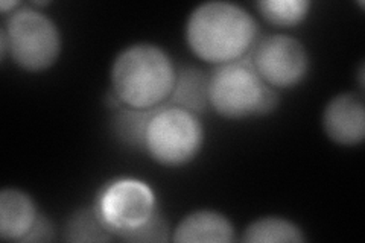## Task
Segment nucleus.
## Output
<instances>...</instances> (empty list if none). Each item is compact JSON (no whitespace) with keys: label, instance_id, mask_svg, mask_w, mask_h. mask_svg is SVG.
Returning <instances> with one entry per match:
<instances>
[{"label":"nucleus","instance_id":"nucleus-14","mask_svg":"<svg viewBox=\"0 0 365 243\" xmlns=\"http://www.w3.org/2000/svg\"><path fill=\"white\" fill-rule=\"evenodd\" d=\"M260 16L279 28H292L309 14V0H262L256 2Z\"/></svg>","mask_w":365,"mask_h":243},{"label":"nucleus","instance_id":"nucleus-4","mask_svg":"<svg viewBox=\"0 0 365 243\" xmlns=\"http://www.w3.org/2000/svg\"><path fill=\"white\" fill-rule=\"evenodd\" d=\"M204 143V128L197 114L162 103L146 130L145 150L157 163L178 167L198 155Z\"/></svg>","mask_w":365,"mask_h":243},{"label":"nucleus","instance_id":"nucleus-13","mask_svg":"<svg viewBox=\"0 0 365 243\" xmlns=\"http://www.w3.org/2000/svg\"><path fill=\"white\" fill-rule=\"evenodd\" d=\"M248 243H302L306 240L303 231L283 217H262L251 222L242 237Z\"/></svg>","mask_w":365,"mask_h":243},{"label":"nucleus","instance_id":"nucleus-9","mask_svg":"<svg viewBox=\"0 0 365 243\" xmlns=\"http://www.w3.org/2000/svg\"><path fill=\"white\" fill-rule=\"evenodd\" d=\"M174 242L228 243L235 240V227L228 219L212 210L187 214L174 229Z\"/></svg>","mask_w":365,"mask_h":243},{"label":"nucleus","instance_id":"nucleus-6","mask_svg":"<svg viewBox=\"0 0 365 243\" xmlns=\"http://www.w3.org/2000/svg\"><path fill=\"white\" fill-rule=\"evenodd\" d=\"M93 208L108 233L123 240L155 214L157 202L146 182L119 178L107 182L98 192Z\"/></svg>","mask_w":365,"mask_h":243},{"label":"nucleus","instance_id":"nucleus-18","mask_svg":"<svg viewBox=\"0 0 365 243\" xmlns=\"http://www.w3.org/2000/svg\"><path fill=\"white\" fill-rule=\"evenodd\" d=\"M20 2H16V0H13V2H8V0H2L0 2V11H2L4 14H13L14 11H17L20 8Z\"/></svg>","mask_w":365,"mask_h":243},{"label":"nucleus","instance_id":"nucleus-3","mask_svg":"<svg viewBox=\"0 0 365 243\" xmlns=\"http://www.w3.org/2000/svg\"><path fill=\"white\" fill-rule=\"evenodd\" d=\"M210 107L225 119L265 115L277 108V90L264 83L251 63L250 53L221 64L209 76Z\"/></svg>","mask_w":365,"mask_h":243},{"label":"nucleus","instance_id":"nucleus-17","mask_svg":"<svg viewBox=\"0 0 365 243\" xmlns=\"http://www.w3.org/2000/svg\"><path fill=\"white\" fill-rule=\"evenodd\" d=\"M55 239L53 224L48 217L38 214L36 224L32 225L29 233L21 239V242H51Z\"/></svg>","mask_w":365,"mask_h":243},{"label":"nucleus","instance_id":"nucleus-7","mask_svg":"<svg viewBox=\"0 0 365 243\" xmlns=\"http://www.w3.org/2000/svg\"><path fill=\"white\" fill-rule=\"evenodd\" d=\"M248 53L259 76L274 88L299 86L309 72L304 44L289 36L262 38Z\"/></svg>","mask_w":365,"mask_h":243},{"label":"nucleus","instance_id":"nucleus-16","mask_svg":"<svg viewBox=\"0 0 365 243\" xmlns=\"http://www.w3.org/2000/svg\"><path fill=\"white\" fill-rule=\"evenodd\" d=\"M125 242H168L169 227L166 219L157 210L155 214L139 229L133 231L131 234L123 239Z\"/></svg>","mask_w":365,"mask_h":243},{"label":"nucleus","instance_id":"nucleus-12","mask_svg":"<svg viewBox=\"0 0 365 243\" xmlns=\"http://www.w3.org/2000/svg\"><path fill=\"white\" fill-rule=\"evenodd\" d=\"M160 107V105H158ZM153 108H133L120 107L113 115L111 130L114 137L120 143L135 150H145L146 148V130L153 115L158 110Z\"/></svg>","mask_w":365,"mask_h":243},{"label":"nucleus","instance_id":"nucleus-15","mask_svg":"<svg viewBox=\"0 0 365 243\" xmlns=\"http://www.w3.org/2000/svg\"><path fill=\"white\" fill-rule=\"evenodd\" d=\"M66 234V239L72 242H96L113 239V236L99 221L95 208L76 212L67 224Z\"/></svg>","mask_w":365,"mask_h":243},{"label":"nucleus","instance_id":"nucleus-10","mask_svg":"<svg viewBox=\"0 0 365 243\" xmlns=\"http://www.w3.org/2000/svg\"><path fill=\"white\" fill-rule=\"evenodd\" d=\"M38 217L36 202L19 189L0 192V237L4 240H21Z\"/></svg>","mask_w":365,"mask_h":243},{"label":"nucleus","instance_id":"nucleus-11","mask_svg":"<svg viewBox=\"0 0 365 243\" xmlns=\"http://www.w3.org/2000/svg\"><path fill=\"white\" fill-rule=\"evenodd\" d=\"M166 103L193 114L204 113L210 107L209 75L192 66L177 68L175 84Z\"/></svg>","mask_w":365,"mask_h":243},{"label":"nucleus","instance_id":"nucleus-1","mask_svg":"<svg viewBox=\"0 0 365 243\" xmlns=\"http://www.w3.org/2000/svg\"><path fill=\"white\" fill-rule=\"evenodd\" d=\"M257 37V23L247 9L230 2H207L192 11L186 41L200 60L227 64L245 56Z\"/></svg>","mask_w":365,"mask_h":243},{"label":"nucleus","instance_id":"nucleus-2","mask_svg":"<svg viewBox=\"0 0 365 243\" xmlns=\"http://www.w3.org/2000/svg\"><path fill=\"white\" fill-rule=\"evenodd\" d=\"M177 68L170 56L151 43L125 48L113 63V91L125 107L153 108L173 93Z\"/></svg>","mask_w":365,"mask_h":243},{"label":"nucleus","instance_id":"nucleus-8","mask_svg":"<svg viewBox=\"0 0 365 243\" xmlns=\"http://www.w3.org/2000/svg\"><path fill=\"white\" fill-rule=\"evenodd\" d=\"M323 128L330 140L355 146L365 137V105L362 95L342 93L330 100L323 113Z\"/></svg>","mask_w":365,"mask_h":243},{"label":"nucleus","instance_id":"nucleus-5","mask_svg":"<svg viewBox=\"0 0 365 243\" xmlns=\"http://www.w3.org/2000/svg\"><path fill=\"white\" fill-rule=\"evenodd\" d=\"M8 38L9 55L26 72H43L58 60L61 33L55 21L31 6H21L2 28Z\"/></svg>","mask_w":365,"mask_h":243},{"label":"nucleus","instance_id":"nucleus-19","mask_svg":"<svg viewBox=\"0 0 365 243\" xmlns=\"http://www.w3.org/2000/svg\"><path fill=\"white\" fill-rule=\"evenodd\" d=\"M359 86L364 87V66H361L359 68Z\"/></svg>","mask_w":365,"mask_h":243}]
</instances>
